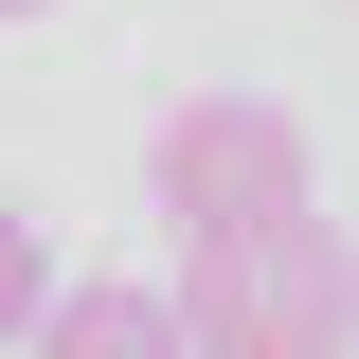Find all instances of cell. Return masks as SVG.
<instances>
[{
    "instance_id": "6da1fadb",
    "label": "cell",
    "mask_w": 359,
    "mask_h": 359,
    "mask_svg": "<svg viewBox=\"0 0 359 359\" xmlns=\"http://www.w3.org/2000/svg\"><path fill=\"white\" fill-rule=\"evenodd\" d=\"M180 341L198 359H341V233L306 216H252V233H180Z\"/></svg>"
},
{
    "instance_id": "7a4b0ae2",
    "label": "cell",
    "mask_w": 359,
    "mask_h": 359,
    "mask_svg": "<svg viewBox=\"0 0 359 359\" xmlns=\"http://www.w3.org/2000/svg\"><path fill=\"white\" fill-rule=\"evenodd\" d=\"M144 198H162L180 233L306 216V198H323V162H306V108H269V90H198V108H162V144H144Z\"/></svg>"
},
{
    "instance_id": "3957f363",
    "label": "cell",
    "mask_w": 359,
    "mask_h": 359,
    "mask_svg": "<svg viewBox=\"0 0 359 359\" xmlns=\"http://www.w3.org/2000/svg\"><path fill=\"white\" fill-rule=\"evenodd\" d=\"M36 359H198L180 341V287H144V269H90V287H36V323H18Z\"/></svg>"
},
{
    "instance_id": "277c9868",
    "label": "cell",
    "mask_w": 359,
    "mask_h": 359,
    "mask_svg": "<svg viewBox=\"0 0 359 359\" xmlns=\"http://www.w3.org/2000/svg\"><path fill=\"white\" fill-rule=\"evenodd\" d=\"M36 287H54V233L18 216V198H0V341H18V323H36Z\"/></svg>"
},
{
    "instance_id": "5b68a950",
    "label": "cell",
    "mask_w": 359,
    "mask_h": 359,
    "mask_svg": "<svg viewBox=\"0 0 359 359\" xmlns=\"http://www.w3.org/2000/svg\"><path fill=\"white\" fill-rule=\"evenodd\" d=\"M0 18H54V0H0Z\"/></svg>"
}]
</instances>
